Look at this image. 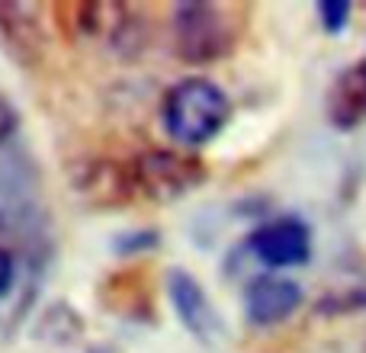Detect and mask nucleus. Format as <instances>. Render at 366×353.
Segmentation results:
<instances>
[{
	"instance_id": "nucleus-1",
	"label": "nucleus",
	"mask_w": 366,
	"mask_h": 353,
	"mask_svg": "<svg viewBox=\"0 0 366 353\" xmlns=\"http://www.w3.org/2000/svg\"><path fill=\"white\" fill-rule=\"evenodd\" d=\"M232 119V100L209 77H183L164 94L161 122L180 145L199 148L212 141Z\"/></svg>"
},
{
	"instance_id": "nucleus-2",
	"label": "nucleus",
	"mask_w": 366,
	"mask_h": 353,
	"mask_svg": "<svg viewBox=\"0 0 366 353\" xmlns=\"http://www.w3.org/2000/svg\"><path fill=\"white\" fill-rule=\"evenodd\" d=\"M171 29H174V51L187 64L222 61L234 49V29L215 4L183 0V4L174 6Z\"/></svg>"
},
{
	"instance_id": "nucleus-3",
	"label": "nucleus",
	"mask_w": 366,
	"mask_h": 353,
	"mask_svg": "<svg viewBox=\"0 0 366 353\" xmlns=\"http://www.w3.org/2000/svg\"><path fill=\"white\" fill-rule=\"evenodd\" d=\"M206 176H209V171L199 158L171 151V148L142 151L139 158L129 164L132 193L145 196V199H152V202H177L187 193H193Z\"/></svg>"
},
{
	"instance_id": "nucleus-4",
	"label": "nucleus",
	"mask_w": 366,
	"mask_h": 353,
	"mask_svg": "<svg viewBox=\"0 0 366 353\" xmlns=\"http://www.w3.org/2000/svg\"><path fill=\"white\" fill-rule=\"evenodd\" d=\"M251 254L270 270L302 267L312 257V228L296 215H280L247 238Z\"/></svg>"
},
{
	"instance_id": "nucleus-5",
	"label": "nucleus",
	"mask_w": 366,
	"mask_h": 353,
	"mask_svg": "<svg viewBox=\"0 0 366 353\" xmlns=\"http://www.w3.org/2000/svg\"><path fill=\"white\" fill-rule=\"evenodd\" d=\"M302 305V286L296 279L264 273L244 286V318L254 328H273L292 318Z\"/></svg>"
},
{
	"instance_id": "nucleus-6",
	"label": "nucleus",
	"mask_w": 366,
	"mask_h": 353,
	"mask_svg": "<svg viewBox=\"0 0 366 353\" xmlns=\"http://www.w3.org/2000/svg\"><path fill=\"white\" fill-rule=\"evenodd\" d=\"M167 299H171L180 324L196 337V341L209 344V341L219 337V331H222L219 312H215L212 299L206 296L202 283L189 270H171L167 273Z\"/></svg>"
},
{
	"instance_id": "nucleus-7",
	"label": "nucleus",
	"mask_w": 366,
	"mask_h": 353,
	"mask_svg": "<svg viewBox=\"0 0 366 353\" xmlns=\"http://www.w3.org/2000/svg\"><path fill=\"white\" fill-rule=\"evenodd\" d=\"M0 42L19 64H36L45 49V32L36 6L16 0L0 4Z\"/></svg>"
},
{
	"instance_id": "nucleus-8",
	"label": "nucleus",
	"mask_w": 366,
	"mask_h": 353,
	"mask_svg": "<svg viewBox=\"0 0 366 353\" xmlns=\"http://www.w3.org/2000/svg\"><path fill=\"white\" fill-rule=\"evenodd\" d=\"M325 113H328L331 126L344 129V132L366 122V58L337 74V81L328 90V100H325Z\"/></svg>"
},
{
	"instance_id": "nucleus-9",
	"label": "nucleus",
	"mask_w": 366,
	"mask_h": 353,
	"mask_svg": "<svg viewBox=\"0 0 366 353\" xmlns=\"http://www.w3.org/2000/svg\"><path fill=\"white\" fill-rule=\"evenodd\" d=\"M74 189L84 199L97 202V206H116L126 202L132 193V180H129V167H116L109 161H90L74 176Z\"/></svg>"
},
{
	"instance_id": "nucleus-10",
	"label": "nucleus",
	"mask_w": 366,
	"mask_h": 353,
	"mask_svg": "<svg viewBox=\"0 0 366 353\" xmlns=\"http://www.w3.org/2000/svg\"><path fill=\"white\" fill-rule=\"evenodd\" d=\"M81 331H84L81 318H77L68 305H55V309H51L49 315L39 322L36 334L45 337V341H51V344H71L77 334H81Z\"/></svg>"
},
{
	"instance_id": "nucleus-11",
	"label": "nucleus",
	"mask_w": 366,
	"mask_h": 353,
	"mask_svg": "<svg viewBox=\"0 0 366 353\" xmlns=\"http://www.w3.org/2000/svg\"><path fill=\"white\" fill-rule=\"evenodd\" d=\"M315 13H318V23L328 36H341L350 23V13H354V4L350 0H322L315 4Z\"/></svg>"
},
{
	"instance_id": "nucleus-12",
	"label": "nucleus",
	"mask_w": 366,
	"mask_h": 353,
	"mask_svg": "<svg viewBox=\"0 0 366 353\" xmlns=\"http://www.w3.org/2000/svg\"><path fill=\"white\" fill-rule=\"evenodd\" d=\"M161 234L158 232H135V234H119L113 244L116 254H135V251H148V247H158Z\"/></svg>"
},
{
	"instance_id": "nucleus-13",
	"label": "nucleus",
	"mask_w": 366,
	"mask_h": 353,
	"mask_svg": "<svg viewBox=\"0 0 366 353\" xmlns=\"http://www.w3.org/2000/svg\"><path fill=\"white\" fill-rule=\"evenodd\" d=\"M19 129V113L16 106H13L6 96H0V145H6V141L16 135Z\"/></svg>"
},
{
	"instance_id": "nucleus-14",
	"label": "nucleus",
	"mask_w": 366,
	"mask_h": 353,
	"mask_svg": "<svg viewBox=\"0 0 366 353\" xmlns=\"http://www.w3.org/2000/svg\"><path fill=\"white\" fill-rule=\"evenodd\" d=\"M13 279H16V260H13V254L6 247H0V299L10 292Z\"/></svg>"
}]
</instances>
